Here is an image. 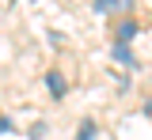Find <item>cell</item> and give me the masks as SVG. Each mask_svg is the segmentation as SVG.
<instances>
[{"mask_svg":"<svg viewBox=\"0 0 152 140\" xmlns=\"http://www.w3.org/2000/svg\"><path fill=\"white\" fill-rule=\"evenodd\" d=\"M46 83H50L53 99H61V95H65V76H61V72H50V76H46Z\"/></svg>","mask_w":152,"mask_h":140,"instance_id":"1","label":"cell"},{"mask_svg":"<svg viewBox=\"0 0 152 140\" xmlns=\"http://www.w3.org/2000/svg\"><path fill=\"white\" fill-rule=\"evenodd\" d=\"M114 57L122 61V64H133V53H129V45H126V42H118V45H114Z\"/></svg>","mask_w":152,"mask_h":140,"instance_id":"2","label":"cell"},{"mask_svg":"<svg viewBox=\"0 0 152 140\" xmlns=\"http://www.w3.org/2000/svg\"><path fill=\"white\" fill-rule=\"evenodd\" d=\"M133 34H137V23H122V27H118V42L133 38Z\"/></svg>","mask_w":152,"mask_h":140,"instance_id":"3","label":"cell"},{"mask_svg":"<svg viewBox=\"0 0 152 140\" xmlns=\"http://www.w3.org/2000/svg\"><path fill=\"white\" fill-rule=\"evenodd\" d=\"M91 136H95V121H84L80 133H76V140H91Z\"/></svg>","mask_w":152,"mask_h":140,"instance_id":"4","label":"cell"},{"mask_svg":"<svg viewBox=\"0 0 152 140\" xmlns=\"http://www.w3.org/2000/svg\"><path fill=\"white\" fill-rule=\"evenodd\" d=\"M31 136H34V140L46 136V125H42V121H34V125H31Z\"/></svg>","mask_w":152,"mask_h":140,"instance_id":"5","label":"cell"},{"mask_svg":"<svg viewBox=\"0 0 152 140\" xmlns=\"http://www.w3.org/2000/svg\"><path fill=\"white\" fill-rule=\"evenodd\" d=\"M95 8H99V12H107V8H114V0H95Z\"/></svg>","mask_w":152,"mask_h":140,"instance_id":"6","label":"cell"},{"mask_svg":"<svg viewBox=\"0 0 152 140\" xmlns=\"http://www.w3.org/2000/svg\"><path fill=\"white\" fill-rule=\"evenodd\" d=\"M8 129H12V121H8V118H0V133H8Z\"/></svg>","mask_w":152,"mask_h":140,"instance_id":"7","label":"cell"}]
</instances>
